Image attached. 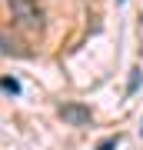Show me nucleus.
<instances>
[{
  "label": "nucleus",
  "instance_id": "nucleus-2",
  "mask_svg": "<svg viewBox=\"0 0 143 150\" xmlns=\"http://www.w3.org/2000/svg\"><path fill=\"white\" fill-rule=\"evenodd\" d=\"M60 120L70 123V127H90L93 113H90V107H83V103H63V107H60Z\"/></svg>",
  "mask_w": 143,
  "mask_h": 150
},
{
  "label": "nucleus",
  "instance_id": "nucleus-4",
  "mask_svg": "<svg viewBox=\"0 0 143 150\" xmlns=\"http://www.w3.org/2000/svg\"><path fill=\"white\" fill-rule=\"evenodd\" d=\"M140 80H143V70H140V67H133V70H130V87H127V93H137Z\"/></svg>",
  "mask_w": 143,
  "mask_h": 150
},
{
  "label": "nucleus",
  "instance_id": "nucleus-8",
  "mask_svg": "<svg viewBox=\"0 0 143 150\" xmlns=\"http://www.w3.org/2000/svg\"><path fill=\"white\" fill-rule=\"evenodd\" d=\"M120 4H123V0H120Z\"/></svg>",
  "mask_w": 143,
  "mask_h": 150
},
{
  "label": "nucleus",
  "instance_id": "nucleus-6",
  "mask_svg": "<svg viewBox=\"0 0 143 150\" xmlns=\"http://www.w3.org/2000/svg\"><path fill=\"white\" fill-rule=\"evenodd\" d=\"M117 144H120V137H106V140H103V144L97 147V150H117Z\"/></svg>",
  "mask_w": 143,
  "mask_h": 150
},
{
  "label": "nucleus",
  "instance_id": "nucleus-5",
  "mask_svg": "<svg viewBox=\"0 0 143 150\" xmlns=\"http://www.w3.org/2000/svg\"><path fill=\"white\" fill-rule=\"evenodd\" d=\"M0 87H4L7 93H20V83H17L13 77H4V80H0Z\"/></svg>",
  "mask_w": 143,
  "mask_h": 150
},
{
  "label": "nucleus",
  "instance_id": "nucleus-3",
  "mask_svg": "<svg viewBox=\"0 0 143 150\" xmlns=\"http://www.w3.org/2000/svg\"><path fill=\"white\" fill-rule=\"evenodd\" d=\"M0 50H4V54H13V57H27L23 43L17 40V37H10L7 30H0Z\"/></svg>",
  "mask_w": 143,
  "mask_h": 150
},
{
  "label": "nucleus",
  "instance_id": "nucleus-1",
  "mask_svg": "<svg viewBox=\"0 0 143 150\" xmlns=\"http://www.w3.org/2000/svg\"><path fill=\"white\" fill-rule=\"evenodd\" d=\"M10 17L17 20V27L23 30H43V13L37 7V0H7Z\"/></svg>",
  "mask_w": 143,
  "mask_h": 150
},
{
  "label": "nucleus",
  "instance_id": "nucleus-7",
  "mask_svg": "<svg viewBox=\"0 0 143 150\" xmlns=\"http://www.w3.org/2000/svg\"><path fill=\"white\" fill-rule=\"evenodd\" d=\"M140 134H143V127H140Z\"/></svg>",
  "mask_w": 143,
  "mask_h": 150
}]
</instances>
